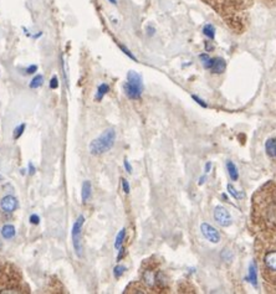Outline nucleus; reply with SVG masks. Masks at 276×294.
<instances>
[{
	"instance_id": "1",
	"label": "nucleus",
	"mask_w": 276,
	"mask_h": 294,
	"mask_svg": "<svg viewBox=\"0 0 276 294\" xmlns=\"http://www.w3.org/2000/svg\"><path fill=\"white\" fill-rule=\"evenodd\" d=\"M252 226L257 236H276V181H268L253 195Z\"/></svg>"
},
{
	"instance_id": "2",
	"label": "nucleus",
	"mask_w": 276,
	"mask_h": 294,
	"mask_svg": "<svg viewBox=\"0 0 276 294\" xmlns=\"http://www.w3.org/2000/svg\"><path fill=\"white\" fill-rule=\"evenodd\" d=\"M229 25L235 33L240 34L245 27L247 13L254 5L255 0H203Z\"/></svg>"
},
{
	"instance_id": "3",
	"label": "nucleus",
	"mask_w": 276,
	"mask_h": 294,
	"mask_svg": "<svg viewBox=\"0 0 276 294\" xmlns=\"http://www.w3.org/2000/svg\"><path fill=\"white\" fill-rule=\"evenodd\" d=\"M255 254L264 281L276 287V236H259L255 242Z\"/></svg>"
},
{
	"instance_id": "4",
	"label": "nucleus",
	"mask_w": 276,
	"mask_h": 294,
	"mask_svg": "<svg viewBox=\"0 0 276 294\" xmlns=\"http://www.w3.org/2000/svg\"><path fill=\"white\" fill-rule=\"evenodd\" d=\"M142 282L153 292H164L167 289V279L162 271L153 262H148L142 271Z\"/></svg>"
},
{
	"instance_id": "5",
	"label": "nucleus",
	"mask_w": 276,
	"mask_h": 294,
	"mask_svg": "<svg viewBox=\"0 0 276 294\" xmlns=\"http://www.w3.org/2000/svg\"><path fill=\"white\" fill-rule=\"evenodd\" d=\"M115 142H116V132H115L114 128H109L100 137H97L90 143V153L92 155H96V157L102 155V154L111 150L112 147L115 146Z\"/></svg>"
},
{
	"instance_id": "6",
	"label": "nucleus",
	"mask_w": 276,
	"mask_h": 294,
	"mask_svg": "<svg viewBox=\"0 0 276 294\" xmlns=\"http://www.w3.org/2000/svg\"><path fill=\"white\" fill-rule=\"evenodd\" d=\"M85 224V217L84 216H79L77 220L75 221V224L72 225V230H71V238H72V246L75 250L76 254L79 257L82 256V240H81V233H82V226Z\"/></svg>"
},
{
	"instance_id": "7",
	"label": "nucleus",
	"mask_w": 276,
	"mask_h": 294,
	"mask_svg": "<svg viewBox=\"0 0 276 294\" xmlns=\"http://www.w3.org/2000/svg\"><path fill=\"white\" fill-rule=\"evenodd\" d=\"M214 219L220 226L228 227L233 224V219H231V215H230L229 211L227 210L223 206H217L215 210H214Z\"/></svg>"
},
{
	"instance_id": "8",
	"label": "nucleus",
	"mask_w": 276,
	"mask_h": 294,
	"mask_svg": "<svg viewBox=\"0 0 276 294\" xmlns=\"http://www.w3.org/2000/svg\"><path fill=\"white\" fill-rule=\"evenodd\" d=\"M201 231L203 233L204 237L211 243H218L220 241V233L217 231V229H214L211 225L209 224H202Z\"/></svg>"
},
{
	"instance_id": "9",
	"label": "nucleus",
	"mask_w": 276,
	"mask_h": 294,
	"mask_svg": "<svg viewBox=\"0 0 276 294\" xmlns=\"http://www.w3.org/2000/svg\"><path fill=\"white\" fill-rule=\"evenodd\" d=\"M18 199L13 195H6L0 200V209L6 213H11L18 209Z\"/></svg>"
},
{
	"instance_id": "10",
	"label": "nucleus",
	"mask_w": 276,
	"mask_h": 294,
	"mask_svg": "<svg viewBox=\"0 0 276 294\" xmlns=\"http://www.w3.org/2000/svg\"><path fill=\"white\" fill-rule=\"evenodd\" d=\"M123 89H125L126 96H127L130 100H139L142 95V91H143V86L131 84V82L127 81L123 84Z\"/></svg>"
},
{
	"instance_id": "11",
	"label": "nucleus",
	"mask_w": 276,
	"mask_h": 294,
	"mask_svg": "<svg viewBox=\"0 0 276 294\" xmlns=\"http://www.w3.org/2000/svg\"><path fill=\"white\" fill-rule=\"evenodd\" d=\"M266 154L271 159L276 160V138H270L265 144Z\"/></svg>"
},
{
	"instance_id": "12",
	"label": "nucleus",
	"mask_w": 276,
	"mask_h": 294,
	"mask_svg": "<svg viewBox=\"0 0 276 294\" xmlns=\"http://www.w3.org/2000/svg\"><path fill=\"white\" fill-rule=\"evenodd\" d=\"M91 192H92L91 183H90L89 180L84 181V184H82V189H81L82 203H86L87 200L90 199V196H91Z\"/></svg>"
},
{
	"instance_id": "13",
	"label": "nucleus",
	"mask_w": 276,
	"mask_h": 294,
	"mask_svg": "<svg viewBox=\"0 0 276 294\" xmlns=\"http://www.w3.org/2000/svg\"><path fill=\"white\" fill-rule=\"evenodd\" d=\"M1 236H3L5 240H10L15 236V227L13 225H5L1 229Z\"/></svg>"
},
{
	"instance_id": "14",
	"label": "nucleus",
	"mask_w": 276,
	"mask_h": 294,
	"mask_svg": "<svg viewBox=\"0 0 276 294\" xmlns=\"http://www.w3.org/2000/svg\"><path fill=\"white\" fill-rule=\"evenodd\" d=\"M110 91V86L107 84H102L98 86L97 88V93H96V101H101L106 95H107V92Z\"/></svg>"
},
{
	"instance_id": "15",
	"label": "nucleus",
	"mask_w": 276,
	"mask_h": 294,
	"mask_svg": "<svg viewBox=\"0 0 276 294\" xmlns=\"http://www.w3.org/2000/svg\"><path fill=\"white\" fill-rule=\"evenodd\" d=\"M227 170L229 176L231 178V180H238V169H236L235 165L233 164V162L227 163Z\"/></svg>"
},
{
	"instance_id": "16",
	"label": "nucleus",
	"mask_w": 276,
	"mask_h": 294,
	"mask_svg": "<svg viewBox=\"0 0 276 294\" xmlns=\"http://www.w3.org/2000/svg\"><path fill=\"white\" fill-rule=\"evenodd\" d=\"M125 237H126V229H122L116 236V241H115V249H117V250L121 249L122 243H123V241H125Z\"/></svg>"
},
{
	"instance_id": "17",
	"label": "nucleus",
	"mask_w": 276,
	"mask_h": 294,
	"mask_svg": "<svg viewBox=\"0 0 276 294\" xmlns=\"http://www.w3.org/2000/svg\"><path fill=\"white\" fill-rule=\"evenodd\" d=\"M43 84H44V76L36 75L35 77L30 81L29 87L30 88H39V87L43 86Z\"/></svg>"
},
{
	"instance_id": "18",
	"label": "nucleus",
	"mask_w": 276,
	"mask_h": 294,
	"mask_svg": "<svg viewBox=\"0 0 276 294\" xmlns=\"http://www.w3.org/2000/svg\"><path fill=\"white\" fill-rule=\"evenodd\" d=\"M25 127H26V126H25V123H23V125L18 126V127L15 128V129H14L13 138H14V139H15V141H18V139H19V138L22 137L23 133H24V130H25Z\"/></svg>"
},
{
	"instance_id": "19",
	"label": "nucleus",
	"mask_w": 276,
	"mask_h": 294,
	"mask_svg": "<svg viewBox=\"0 0 276 294\" xmlns=\"http://www.w3.org/2000/svg\"><path fill=\"white\" fill-rule=\"evenodd\" d=\"M125 271H126V267H125V266H121V265L116 266V267L114 268V274H115V277H116V278H119L122 274H123V273H125Z\"/></svg>"
},
{
	"instance_id": "20",
	"label": "nucleus",
	"mask_w": 276,
	"mask_h": 294,
	"mask_svg": "<svg viewBox=\"0 0 276 294\" xmlns=\"http://www.w3.org/2000/svg\"><path fill=\"white\" fill-rule=\"evenodd\" d=\"M228 190H229L230 194L233 195V196L235 197V199H241V197H244V195L241 194V192H239L238 190L234 189L233 185H230V184H229V185H228Z\"/></svg>"
},
{
	"instance_id": "21",
	"label": "nucleus",
	"mask_w": 276,
	"mask_h": 294,
	"mask_svg": "<svg viewBox=\"0 0 276 294\" xmlns=\"http://www.w3.org/2000/svg\"><path fill=\"white\" fill-rule=\"evenodd\" d=\"M121 184L123 191H125L126 194H130V184H128V181L126 180V179H121Z\"/></svg>"
},
{
	"instance_id": "22",
	"label": "nucleus",
	"mask_w": 276,
	"mask_h": 294,
	"mask_svg": "<svg viewBox=\"0 0 276 294\" xmlns=\"http://www.w3.org/2000/svg\"><path fill=\"white\" fill-rule=\"evenodd\" d=\"M59 87V80H57L56 76H54L51 80H50V88L56 89Z\"/></svg>"
},
{
	"instance_id": "23",
	"label": "nucleus",
	"mask_w": 276,
	"mask_h": 294,
	"mask_svg": "<svg viewBox=\"0 0 276 294\" xmlns=\"http://www.w3.org/2000/svg\"><path fill=\"white\" fill-rule=\"evenodd\" d=\"M260 3H263L264 5L269 6V8H273L276 5V0H259Z\"/></svg>"
},
{
	"instance_id": "24",
	"label": "nucleus",
	"mask_w": 276,
	"mask_h": 294,
	"mask_svg": "<svg viewBox=\"0 0 276 294\" xmlns=\"http://www.w3.org/2000/svg\"><path fill=\"white\" fill-rule=\"evenodd\" d=\"M204 33H206V35L210 36V38H213L214 36V29L213 26H210V25H207L206 27H204Z\"/></svg>"
},
{
	"instance_id": "25",
	"label": "nucleus",
	"mask_w": 276,
	"mask_h": 294,
	"mask_svg": "<svg viewBox=\"0 0 276 294\" xmlns=\"http://www.w3.org/2000/svg\"><path fill=\"white\" fill-rule=\"evenodd\" d=\"M36 71H38V66L31 65V66H29L26 70H25V72H26V75H33V73H35Z\"/></svg>"
},
{
	"instance_id": "26",
	"label": "nucleus",
	"mask_w": 276,
	"mask_h": 294,
	"mask_svg": "<svg viewBox=\"0 0 276 294\" xmlns=\"http://www.w3.org/2000/svg\"><path fill=\"white\" fill-rule=\"evenodd\" d=\"M119 49H121L122 51L125 52V54L127 55L128 57H131V59H133V60H135V61H136V57L133 56V54H131V52H130V50H128V49H126L125 46H123V45H119Z\"/></svg>"
},
{
	"instance_id": "27",
	"label": "nucleus",
	"mask_w": 276,
	"mask_h": 294,
	"mask_svg": "<svg viewBox=\"0 0 276 294\" xmlns=\"http://www.w3.org/2000/svg\"><path fill=\"white\" fill-rule=\"evenodd\" d=\"M30 222L33 225H39V222H40V217H39L38 215H31L30 216Z\"/></svg>"
},
{
	"instance_id": "28",
	"label": "nucleus",
	"mask_w": 276,
	"mask_h": 294,
	"mask_svg": "<svg viewBox=\"0 0 276 294\" xmlns=\"http://www.w3.org/2000/svg\"><path fill=\"white\" fill-rule=\"evenodd\" d=\"M125 168H126V170H127V173H132V167H131V164H130V162H128L127 159H125Z\"/></svg>"
},
{
	"instance_id": "29",
	"label": "nucleus",
	"mask_w": 276,
	"mask_h": 294,
	"mask_svg": "<svg viewBox=\"0 0 276 294\" xmlns=\"http://www.w3.org/2000/svg\"><path fill=\"white\" fill-rule=\"evenodd\" d=\"M123 254H125V249H123V247H121V249H119V252H118V256H117V261H121V258L122 257H123Z\"/></svg>"
},
{
	"instance_id": "30",
	"label": "nucleus",
	"mask_w": 276,
	"mask_h": 294,
	"mask_svg": "<svg viewBox=\"0 0 276 294\" xmlns=\"http://www.w3.org/2000/svg\"><path fill=\"white\" fill-rule=\"evenodd\" d=\"M29 174L30 175H33V174H35V167H34L31 163H29Z\"/></svg>"
},
{
	"instance_id": "31",
	"label": "nucleus",
	"mask_w": 276,
	"mask_h": 294,
	"mask_svg": "<svg viewBox=\"0 0 276 294\" xmlns=\"http://www.w3.org/2000/svg\"><path fill=\"white\" fill-rule=\"evenodd\" d=\"M193 98H194V100L197 101V102L199 103V105H203V107H207V105H206V103H204L203 101H202V100H199V98H198V97H195V96H193Z\"/></svg>"
},
{
	"instance_id": "32",
	"label": "nucleus",
	"mask_w": 276,
	"mask_h": 294,
	"mask_svg": "<svg viewBox=\"0 0 276 294\" xmlns=\"http://www.w3.org/2000/svg\"><path fill=\"white\" fill-rule=\"evenodd\" d=\"M209 169H210V163H208V164L206 165V171H207V173H208V171H209Z\"/></svg>"
},
{
	"instance_id": "33",
	"label": "nucleus",
	"mask_w": 276,
	"mask_h": 294,
	"mask_svg": "<svg viewBox=\"0 0 276 294\" xmlns=\"http://www.w3.org/2000/svg\"><path fill=\"white\" fill-rule=\"evenodd\" d=\"M109 1L112 4H117V0H109Z\"/></svg>"
},
{
	"instance_id": "34",
	"label": "nucleus",
	"mask_w": 276,
	"mask_h": 294,
	"mask_svg": "<svg viewBox=\"0 0 276 294\" xmlns=\"http://www.w3.org/2000/svg\"><path fill=\"white\" fill-rule=\"evenodd\" d=\"M3 179H4V178H3V176H1V175H0V181H1V180H3Z\"/></svg>"
}]
</instances>
